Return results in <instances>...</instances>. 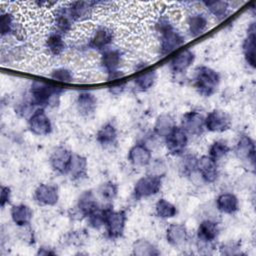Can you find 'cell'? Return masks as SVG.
<instances>
[{
    "label": "cell",
    "instance_id": "obj_1",
    "mask_svg": "<svg viewBox=\"0 0 256 256\" xmlns=\"http://www.w3.org/2000/svg\"><path fill=\"white\" fill-rule=\"evenodd\" d=\"M155 31L159 35V52L161 56H166L176 51L185 43L184 36L166 15L158 17L155 22Z\"/></svg>",
    "mask_w": 256,
    "mask_h": 256
},
{
    "label": "cell",
    "instance_id": "obj_2",
    "mask_svg": "<svg viewBox=\"0 0 256 256\" xmlns=\"http://www.w3.org/2000/svg\"><path fill=\"white\" fill-rule=\"evenodd\" d=\"M63 89L61 86L48 83L42 80H34L30 85V101L38 108L56 105Z\"/></svg>",
    "mask_w": 256,
    "mask_h": 256
},
{
    "label": "cell",
    "instance_id": "obj_3",
    "mask_svg": "<svg viewBox=\"0 0 256 256\" xmlns=\"http://www.w3.org/2000/svg\"><path fill=\"white\" fill-rule=\"evenodd\" d=\"M220 75L208 66H200L196 69L193 85L197 92L203 97L212 96L218 89Z\"/></svg>",
    "mask_w": 256,
    "mask_h": 256
},
{
    "label": "cell",
    "instance_id": "obj_4",
    "mask_svg": "<svg viewBox=\"0 0 256 256\" xmlns=\"http://www.w3.org/2000/svg\"><path fill=\"white\" fill-rule=\"evenodd\" d=\"M122 58L121 51L116 48H108L102 52L100 64L107 73V79L110 82L123 79V72L120 70Z\"/></svg>",
    "mask_w": 256,
    "mask_h": 256
},
{
    "label": "cell",
    "instance_id": "obj_5",
    "mask_svg": "<svg viewBox=\"0 0 256 256\" xmlns=\"http://www.w3.org/2000/svg\"><path fill=\"white\" fill-rule=\"evenodd\" d=\"M162 187V177L147 174L137 180L133 188L135 199H143L156 195Z\"/></svg>",
    "mask_w": 256,
    "mask_h": 256
},
{
    "label": "cell",
    "instance_id": "obj_6",
    "mask_svg": "<svg viewBox=\"0 0 256 256\" xmlns=\"http://www.w3.org/2000/svg\"><path fill=\"white\" fill-rule=\"evenodd\" d=\"M219 235L218 224L210 219L203 220L197 228V246L201 249L213 248L214 241Z\"/></svg>",
    "mask_w": 256,
    "mask_h": 256
},
{
    "label": "cell",
    "instance_id": "obj_7",
    "mask_svg": "<svg viewBox=\"0 0 256 256\" xmlns=\"http://www.w3.org/2000/svg\"><path fill=\"white\" fill-rule=\"evenodd\" d=\"M114 33L112 29L107 26L99 25L91 33L88 39V47L100 52L105 51L110 48V45L113 43Z\"/></svg>",
    "mask_w": 256,
    "mask_h": 256
},
{
    "label": "cell",
    "instance_id": "obj_8",
    "mask_svg": "<svg viewBox=\"0 0 256 256\" xmlns=\"http://www.w3.org/2000/svg\"><path fill=\"white\" fill-rule=\"evenodd\" d=\"M29 130L37 136H45L51 133L52 123L48 115L45 113L44 108L35 109L28 119Z\"/></svg>",
    "mask_w": 256,
    "mask_h": 256
},
{
    "label": "cell",
    "instance_id": "obj_9",
    "mask_svg": "<svg viewBox=\"0 0 256 256\" xmlns=\"http://www.w3.org/2000/svg\"><path fill=\"white\" fill-rule=\"evenodd\" d=\"M126 220V213L123 210L114 211L113 209H111L107 214L104 225L107 236L110 239H117L121 237L125 230Z\"/></svg>",
    "mask_w": 256,
    "mask_h": 256
},
{
    "label": "cell",
    "instance_id": "obj_10",
    "mask_svg": "<svg viewBox=\"0 0 256 256\" xmlns=\"http://www.w3.org/2000/svg\"><path fill=\"white\" fill-rule=\"evenodd\" d=\"M181 128L188 136H200L205 129V117L197 110L188 111L182 116Z\"/></svg>",
    "mask_w": 256,
    "mask_h": 256
},
{
    "label": "cell",
    "instance_id": "obj_11",
    "mask_svg": "<svg viewBox=\"0 0 256 256\" xmlns=\"http://www.w3.org/2000/svg\"><path fill=\"white\" fill-rule=\"evenodd\" d=\"M230 115L221 110L214 109L205 117V128L210 132H224L231 127Z\"/></svg>",
    "mask_w": 256,
    "mask_h": 256
},
{
    "label": "cell",
    "instance_id": "obj_12",
    "mask_svg": "<svg viewBox=\"0 0 256 256\" xmlns=\"http://www.w3.org/2000/svg\"><path fill=\"white\" fill-rule=\"evenodd\" d=\"M188 144V135L181 127H175L165 138V145L169 154L180 156L184 153Z\"/></svg>",
    "mask_w": 256,
    "mask_h": 256
},
{
    "label": "cell",
    "instance_id": "obj_13",
    "mask_svg": "<svg viewBox=\"0 0 256 256\" xmlns=\"http://www.w3.org/2000/svg\"><path fill=\"white\" fill-rule=\"evenodd\" d=\"M73 153L63 146L56 147L50 154L49 162L54 171L59 174H67Z\"/></svg>",
    "mask_w": 256,
    "mask_h": 256
},
{
    "label": "cell",
    "instance_id": "obj_14",
    "mask_svg": "<svg viewBox=\"0 0 256 256\" xmlns=\"http://www.w3.org/2000/svg\"><path fill=\"white\" fill-rule=\"evenodd\" d=\"M52 22L54 25V31L64 35L72 30L73 24L75 23L70 15L67 7V3L64 6H58L53 12Z\"/></svg>",
    "mask_w": 256,
    "mask_h": 256
},
{
    "label": "cell",
    "instance_id": "obj_15",
    "mask_svg": "<svg viewBox=\"0 0 256 256\" xmlns=\"http://www.w3.org/2000/svg\"><path fill=\"white\" fill-rule=\"evenodd\" d=\"M235 154L238 159L254 167L255 165V143L248 135H241L236 143Z\"/></svg>",
    "mask_w": 256,
    "mask_h": 256
},
{
    "label": "cell",
    "instance_id": "obj_16",
    "mask_svg": "<svg viewBox=\"0 0 256 256\" xmlns=\"http://www.w3.org/2000/svg\"><path fill=\"white\" fill-rule=\"evenodd\" d=\"M196 170L205 183H213L218 177L217 161L209 155H203L197 159Z\"/></svg>",
    "mask_w": 256,
    "mask_h": 256
},
{
    "label": "cell",
    "instance_id": "obj_17",
    "mask_svg": "<svg viewBox=\"0 0 256 256\" xmlns=\"http://www.w3.org/2000/svg\"><path fill=\"white\" fill-rule=\"evenodd\" d=\"M97 4L94 1H74L67 3V7L74 22H83L91 17Z\"/></svg>",
    "mask_w": 256,
    "mask_h": 256
},
{
    "label": "cell",
    "instance_id": "obj_18",
    "mask_svg": "<svg viewBox=\"0 0 256 256\" xmlns=\"http://www.w3.org/2000/svg\"><path fill=\"white\" fill-rule=\"evenodd\" d=\"M34 200L43 206H54L59 200L58 188L51 184H40L34 191Z\"/></svg>",
    "mask_w": 256,
    "mask_h": 256
},
{
    "label": "cell",
    "instance_id": "obj_19",
    "mask_svg": "<svg viewBox=\"0 0 256 256\" xmlns=\"http://www.w3.org/2000/svg\"><path fill=\"white\" fill-rule=\"evenodd\" d=\"M194 60L195 54L192 50L188 48L182 49L171 58L169 62L170 70L175 74L183 73L194 63Z\"/></svg>",
    "mask_w": 256,
    "mask_h": 256
},
{
    "label": "cell",
    "instance_id": "obj_20",
    "mask_svg": "<svg viewBox=\"0 0 256 256\" xmlns=\"http://www.w3.org/2000/svg\"><path fill=\"white\" fill-rule=\"evenodd\" d=\"M0 27H1V37L14 36L20 38L23 35L21 26L15 15L10 11H2L0 18Z\"/></svg>",
    "mask_w": 256,
    "mask_h": 256
},
{
    "label": "cell",
    "instance_id": "obj_21",
    "mask_svg": "<svg viewBox=\"0 0 256 256\" xmlns=\"http://www.w3.org/2000/svg\"><path fill=\"white\" fill-rule=\"evenodd\" d=\"M151 156V150L147 147V145L143 143L135 144L130 148L128 152L129 162L137 167L147 166L152 160Z\"/></svg>",
    "mask_w": 256,
    "mask_h": 256
},
{
    "label": "cell",
    "instance_id": "obj_22",
    "mask_svg": "<svg viewBox=\"0 0 256 256\" xmlns=\"http://www.w3.org/2000/svg\"><path fill=\"white\" fill-rule=\"evenodd\" d=\"M76 108L80 115L84 117L92 116L97 108V99L89 91H82L76 98Z\"/></svg>",
    "mask_w": 256,
    "mask_h": 256
},
{
    "label": "cell",
    "instance_id": "obj_23",
    "mask_svg": "<svg viewBox=\"0 0 256 256\" xmlns=\"http://www.w3.org/2000/svg\"><path fill=\"white\" fill-rule=\"evenodd\" d=\"M208 18L203 13L196 12L189 15L187 18V29L193 38H197L204 34L208 29Z\"/></svg>",
    "mask_w": 256,
    "mask_h": 256
},
{
    "label": "cell",
    "instance_id": "obj_24",
    "mask_svg": "<svg viewBox=\"0 0 256 256\" xmlns=\"http://www.w3.org/2000/svg\"><path fill=\"white\" fill-rule=\"evenodd\" d=\"M188 239V231L186 226L179 223H172L166 229V240L173 246L178 247L183 245Z\"/></svg>",
    "mask_w": 256,
    "mask_h": 256
},
{
    "label": "cell",
    "instance_id": "obj_25",
    "mask_svg": "<svg viewBox=\"0 0 256 256\" xmlns=\"http://www.w3.org/2000/svg\"><path fill=\"white\" fill-rule=\"evenodd\" d=\"M87 172L88 162L86 157L79 154H73L67 171L70 178L72 180H81L87 176Z\"/></svg>",
    "mask_w": 256,
    "mask_h": 256
},
{
    "label": "cell",
    "instance_id": "obj_26",
    "mask_svg": "<svg viewBox=\"0 0 256 256\" xmlns=\"http://www.w3.org/2000/svg\"><path fill=\"white\" fill-rule=\"evenodd\" d=\"M255 24L251 23V25L248 27L247 34L242 45L245 61L251 68L255 67Z\"/></svg>",
    "mask_w": 256,
    "mask_h": 256
},
{
    "label": "cell",
    "instance_id": "obj_27",
    "mask_svg": "<svg viewBox=\"0 0 256 256\" xmlns=\"http://www.w3.org/2000/svg\"><path fill=\"white\" fill-rule=\"evenodd\" d=\"M10 216L14 224H16L19 227H25L30 224L33 212L28 205L17 204L11 207Z\"/></svg>",
    "mask_w": 256,
    "mask_h": 256
},
{
    "label": "cell",
    "instance_id": "obj_28",
    "mask_svg": "<svg viewBox=\"0 0 256 256\" xmlns=\"http://www.w3.org/2000/svg\"><path fill=\"white\" fill-rule=\"evenodd\" d=\"M44 46L52 56H59L66 50V42L63 35L56 31H52L48 34L44 41Z\"/></svg>",
    "mask_w": 256,
    "mask_h": 256
},
{
    "label": "cell",
    "instance_id": "obj_29",
    "mask_svg": "<svg viewBox=\"0 0 256 256\" xmlns=\"http://www.w3.org/2000/svg\"><path fill=\"white\" fill-rule=\"evenodd\" d=\"M100 207L98 204V201L94 195V193L90 190L84 191L77 202V208L81 215L84 217H88L91 213H93L95 210H97Z\"/></svg>",
    "mask_w": 256,
    "mask_h": 256
},
{
    "label": "cell",
    "instance_id": "obj_30",
    "mask_svg": "<svg viewBox=\"0 0 256 256\" xmlns=\"http://www.w3.org/2000/svg\"><path fill=\"white\" fill-rule=\"evenodd\" d=\"M117 137L118 134L116 127L109 122L101 126V128L98 130L96 134L97 142L105 148L115 145L117 142Z\"/></svg>",
    "mask_w": 256,
    "mask_h": 256
},
{
    "label": "cell",
    "instance_id": "obj_31",
    "mask_svg": "<svg viewBox=\"0 0 256 256\" xmlns=\"http://www.w3.org/2000/svg\"><path fill=\"white\" fill-rule=\"evenodd\" d=\"M217 209L224 214H234L239 209L238 198L232 193H222L216 199Z\"/></svg>",
    "mask_w": 256,
    "mask_h": 256
},
{
    "label": "cell",
    "instance_id": "obj_32",
    "mask_svg": "<svg viewBox=\"0 0 256 256\" xmlns=\"http://www.w3.org/2000/svg\"><path fill=\"white\" fill-rule=\"evenodd\" d=\"M176 127L174 118L169 114H161L156 118L154 124V133L158 137L166 138Z\"/></svg>",
    "mask_w": 256,
    "mask_h": 256
},
{
    "label": "cell",
    "instance_id": "obj_33",
    "mask_svg": "<svg viewBox=\"0 0 256 256\" xmlns=\"http://www.w3.org/2000/svg\"><path fill=\"white\" fill-rule=\"evenodd\" d=\"M157 79V72L152 68L142 69L134 78L135 85L142 91H146L150 89Z\"/></svg>",
    "mask_w": 256,
    "mask_h": 256
},
{
    "label": "cell",
    "instance_id": "obj_34",
    "mask_svg": "<svg viewBox=\"0 0 256 256\" xmlns=\"http://www.w3.org/2000/svg\"><path fill=\"white\" fill-rule=\"evenodd\" d=\"M202 4L219 21L224 20L229 14V3L227 1H203Z\"/></svg>",
    "mask_w": 256,
    "mask_h": 256
},
{
    "label": "cell",
    "instance_id": "obj_35",
    "mask_svg": "<svg viewBox=\"0 0 256 256\" xmlns=\"http://www.w3.org/2000/svg\"><path fill=\"white\" fill-rule=\"evenodd\" d=\"M132 253L137 256H156L160 254L157 247L146 239H138L133 243Z\"/></svg>",
    "mask_w": 256,
    "mask_h": 256
},
{
    "label": "cell",
    "instance_id": "obj_36",
    "mask_svg": "<svg viewBox=\"0 0 256 256\" xmlns=\"http://www.w3.org/2000/svg\"><path fill=\"white\" fill-rule=\"evenodd\" d=\"M112 209L111 205L105 206V207H99L97 210H95L93 213H91L87 217L88 225L93 229H100L105 225L106 217L108 212Z\"/></svg>",
    "mask_w": 256,
    "mask_h": 256
},
{
    "label": "cell",
    "instance_id": "obj_37",
    "mask_svg": "<svg viewBox=\"0 0 256 256\" xmlns=\"http://www.w3.org/2000/svg\"><path fill=\"white\" fill-rule=\"evenodd\" d=\"M155 213L161 219H170L176 216L177 208L171 202L164 198H160L155 205Z\"/></svg>",
    "mask_w": 256,
    "mask_h": 256
},
{
    "label": "cell",
    "instance_id": "obj_38",
    "mask_svg": "<svg viewBox=\"0 0 256 256\" xmlns=\"http://www.w3.org/2000/svg\"><path fill=\"white\" fill-rule=\"evenodd\" d=\"M50 77L56 83H61V84H71L74 81L73 72L66 67H59L54 69L51 72Z\"/></svg>",
    "mask_w": 256,
    "mask_h": 256
},
{
    "label": "cell",
    "instance_id": "obj_39",
    "mask_svg": "<svg viewBox=\"0 0 256 256\" xmlns=\"http://www.w3.org/2000/svg\"><path fill=\"white\" fill-rule=\"evenodd\" d=\"M229 150L230 148L226 142L222 140H217L211 144L208 155L215 161H218L225 157L229 153Z\"/></svg>",
    "mask_w": 256,
    "mask_h": 256
},
{
    "label": "cell",
    "instance_id": "obj_40",
    "mask_svg": "<svg viewBox=\"0 0 256 256\" xmlns=\"http://www.w3.org/2000/svg\"><path fill=\"white\" fill-rule=\"evenodd\" d=\"M100 196L107 200V201H111L113 200L116 196H117V193H118V187L115 183L111 182V181H108V182H105L103 183L100 187H99V190H98Z\"/></svg>",
    "mask_w": 256,
    "mask_h": 256
},
{
    "label": "cell",
    "instance_id": "obj_41",
    "mask_svg": "<svg viewBox=\"0 0 256 256\" xmlns=\"http://www.w3.org/2000/svg\"><path fill=\"white\" fill-rule=\"evenodd\" d=\"M197 159L194 155L188 154L183 156L181 162H180V171L184 175H191L194 171H196V164H197Z\"/></svg>",
    "mask_w": 256,
    "mask_h": 256
},
{
    "label": "cell",
    "instance_id": "obj_42",
    "mask_svg": "<svg viewBox=\"0 0 256 256\" xmlns=\"http://www.w3.org/2000/svg\"><path fill=\"white\" fill-rule=\"evenodd\" d=\"M148 168V174L154 175L158 177H163L166 171V166L164 162L161 159H156L154 161H150V163L147 165Z\"/></svg>",
    "mask_w": 256,
    "mask_h": 256
},
{
    "label": "cell",
    "instance_id": "obj_43",
    "mask_svg": "<svg viewBox=\"0 0 256 256\" xmlns=\"http://www.w3.org/2000/svg\"><path fill=\"white\" fill-rule=\"evenodd\" d=\"M220 252L225 255H237L240 253V246L236 242L225 243L220 247Z\"/></svg>",
    "mask_w": 256,
    "mask_h": 256
},
{
    "label": "cell",
    "instance_id": "obj_44",
    "mask_svg": "<svg viewBox=\"0 0 256 256\" xmlns=\"http://www.w3.org/2000/svg\"><path fill=\"white\" fill-rule=\"evenodd\" d=\"M10 200H11V189L8 186L1 185V190H0L1 207L4 208L7 204L10 203Z\"/></svg>",
    "mask_w": 256,
    "mask_h": 256
},
{
    "label": "cell",
    "instance_id": "obj_45",
    "mask_svg": "<svg viewBox=\"0 0 256 256\" xmlns=\"http://www.w3.org/2000/svg\"><path fill=\"white\" fill-rule=\"evenodd\" d=\"M124 88H125V81H123L122 79L111 81V85L109 86L110 92L115 95L120 94L124 90Z\"/></svg>",
    "mask_w": 256,
    "mask_h": 256
},
{
    "label": "cell",
    "instance_id": "obj_46",
    "mask_svg": "<svg viewBox=\"0 0 256 256\" xmlns=\"http://www.w3.org/2000/svg\"><path fill=\"white\" fill-rule=\"evenodd\" d=\"M37 254H38V255H54V254H56V252L53 251L52 248H50V247L42 246V247L39 248Z\"/></svg>",
    "mask_w": 256,
    "mask_h": 256
}]
</instances>
